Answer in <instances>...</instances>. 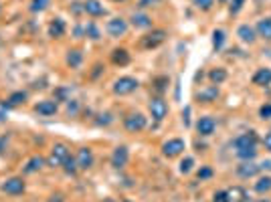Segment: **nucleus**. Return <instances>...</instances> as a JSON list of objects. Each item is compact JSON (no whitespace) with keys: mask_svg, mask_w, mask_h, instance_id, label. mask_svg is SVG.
Returning <instances> with one entry per match:
<instances>
[{"mask_svg":"<svg viewBox=\"0 0 271 202\" xmlns=\"http://www.w3.org/2000/svg\"><path fill=\"white\" fill-rule=\"evenodd\" d=\"M233 146H235V152H237V156L241 160L251 162L257 156V136H255V131L241 133L239 138H235Z\"/></svg>","mask_w":271,"mask_h":202,"instance_id":"obj_1","label":"nucleus"},{"mask_svg":"<svg viewBox=\"0 0 271 202\" xmlns=\"http://www.w3.org/2000/svg\"><path fill=\"white\" fill-rule=\"evenodd\" d=\"M166 37H168V33H166L164 29H154L152 33L148 35H144L140 39V47L142 49H156L158 44H162L166 40Z\"/></svg>","mask_w":271,"mask_h":202,"instance_id":"obj_2","label":"nucleus"},{"mask_svg":"<svg viewBox=\"0 0 271 202\" xmlns=\"http://www.w3.org/2000/svg\"><path fill=\"white\" fill-rule=\"evenodd\" d=\"M140 87V81L136 77H119L116 83H114V93L116 95H130L134 93L136 89Z\"/></svg>","mask_w":271,"mask_h":202,"instance_id":"obj_3","label":"nucleus"},{"mask_svg":"<svg viewBox=\"0 0 271 202\" xmlns=\"http://www.w3.org/2000/svg\"><path fill=\"white\" fill-rule=\"evenodd\" d=\"M69 148L65 146V144H55L53 146V150H51V156H49V166H63V162L69 158Z\"/></svg>","mask_w":271,"mask_h":202,"instance_id":"obj_4","label":"nucleus"},{"mask_svg":"<svg viewBox=\"0 0 271 202\" xmlns=\"http://www.w3.org/2000/svg\"><path fill=\"white\" fill-rule=\"evenodd\" d=\"M106 31H108L110 37L119 39V37H123V35L128 33V20H126V18H121V16H116V18H112V20L108 22Z\"/></svg>","mask_w":271,"mask_h":202,"instance_id":"obj_5","label":"nucleus"},{"mask_svg":"<svg viewBox=\"0 0 271 202\" xmlns=\"http://www.w3.org/2000/svg\"><path fill=\"white\" fill-rule=\"evenodd\" d=\"M184 148H186L184 140L172 138V140H168V142L162 144V154L166 156V158H176V156H180V154L184 152Z\"/></svg>","mask_w":271,"mask_h":202,"instance_id":"obj_6","label":"nucleus"},{"mask_svg":"<svg viewBox=\"0 0 271 202\" xmlns=\"http://www.w3.org/2000/svg\"><path fill=\"white\" fill-rule=\"evenodd\" d=\"M146 123L148 121H146V118L142 114H130V116L123 118V127H126L128 131H132V133L142 131L146 127Z\"/></svg>","mask_w":271,"mask_h":202,"instance_id":"obj_7","label":"nucleus"},{"mask_svg":"<svg viewBox=\"0 0 271 202\" xmlns=\"http://www.w3.org/2000/svg\"><path fill=\"white\" fill-rule=\"evenodd\" d=\"M2 192L10 194V196L23 194V192H25V180H23L20 176H12V178H8V180H4V184H2Z\"/></svg>","mask_w":271,"mask_h":202,"instance_id":"obj_8","label":"nucleus"},{"mask_svg":"<svg viewBox=\"0 0 271 202\" xmlns=\"http://www.w3.org/2000/svg\"><path fill=\"white\" fill-rule=\"evenodd\" d=\"M128 160H130V152L126 146H117L112 154V166L116 170H121V168H126L128 166Z\"/></svg>","mask_w":271,"mask_h":202,"instance_id":"obj_9","label":"nucleus"},{"mask_svg":"<svg viewBox=\"0 0 271 202\" xmlns=\"http://www.w3.org/2000/svg\"><path fill=\"white\" fill-rule=\"evenodd\" d=\"M150 114L156 121H162L166 116H168V103H166L162 97H154L150 101Z\"/></svg>","mask_w":271,"mask_h":202,"instance_id":"obj_10","label":"nucleus"},{"mask_svg":"<svg viewBox=\"0 0 271 202\" xmlns=\"http://www.w3.org/2000/svg\"><path fill=\"white\" fill-rule=\"evenodd\" d=\"M75 160H77V168L79 170H89L93 166V152L89 148H81L77 152V158Z\"/></svg>","mask_w":271,"mask_h":202,"instance_id":"obj_11","label":"nucleus"},{"mask_svg":"<svg viewBox=\"0 0 271 202\" xmlns=\"http://www.w3.org/2000/svg\"><path fill=\"white\" fill-rule=\"evenodd\" d=\"M215 129H217V121L213 118H208V116H204V118H200L196 121V131L200 133V136H204V138L206 136H213Z\"/></svg>","mask_w":271,"mask_h":202,"instance_id":"obj_12","label":"nucleus"},{"mask_svg":"<svg viewBox=\"0 0 271 202\" xmlns=\"http://www.w3.org/2000/svg\"><path fill=\"white\" fill-rule=\"evenodd\" d=\"M35 111H37L39 116L49 118V116H55V114H57L59 105H57V101H53V99H45V101H39V103L35 105Z\"/></svg>","mask_w":271,"mask_h":202,"instance_id":"obj_13","label":"nucleus"},{"mask_svg":"<svg viewBox=\"0 0 271 202\" xmlns=\"http://www.w3.org/2000/svg\"><path fill=\"white\" fill-rule=\"evenodd\" d=\"M217 97H219V85H208L196 93V99L200 103H213V101H217Z\"/></svg>","mask_w":271,"mask_h":202,"instance_id":"obj_14","label":"nucleus"},{"mask_svg":"<svg viewBox=\"0 0 271 202\" xmlns=\"http://www.w3.org/2000/svg\"><path fill=\"white\" fill-rule=\"evenodd\" d=\"M237 37H239L243 42H247V44H253V42L257 40V33H255V29H253V27H249V25H241V27L237 29Z\"/></svg>","mask_w":271,"mask_h":202,"instance_id":"obj_15","label":"nucleus"},{"mask_svg":"<svg viewBox=\"0 0 271 202\" xmlns=\"http://www.w3.org/2000/svg\"><path fill=\"white\" fill-rule=\"evenodd\" d=\"M47 33H49L51 39H61L65 35V20L63 18H53Z\"/></svg>","mask_w":271,"mask_h":202,"instance_id":"obj_16","label":"nucleus"},{"mask_svg":"<svg viewBox=\"0 0 271 202\" xmlns=\"http://www.w3.org/2000/svg\"><path fill=\"white\" fill-rule=\"evenodd\" d=\"M259 170H261V166H257L253 162H243L241 166H237V174L241 178H253L259 174Z\"/></svg>","mask_w":271,"mask_h":202,"instance_id":"obj_17","label":"nucleus"},{"mask_svg":"<svg viewBox=\"0 0 271 202\" xmlns=\"http://www.w3.org/2000/svg\"><path fill=\"white\" fill-rule=\"evenodd\" d=\"M83 10H85L89 16L106 14V8H103V4L99 2V0H85V2H83Z\"/></svg>","mask_w":271,"mask_h":202,"instance_id":"obj_18","label":"nucleus"},{"mask_svg":"<svg viewBox=\"0 0 271 202\" xmlns=\"http://www.w3.org/2000/svg\"><path fill=\"white\" fill-rule=\"evenodd\" d=\"M130 20H132V25L136 29H150L152 27V18L148 14H144V12H134Z\"/></svg>","mask_w":271,"mask_h":202,"instance_id":"obj_19","label":"nucleus"},{"mask_svg":"<svg viewBox=\"0 0 271 202\" xmlns=\"http://www.w3.org/2000/svg\"><path fill=\"white\" fill-rule=\"evenodd\" d=\"M112 63L114 65H119V67H126L130 63V53L126 49H114L112 51Z\"/></svg>","mask_w":271,"mask_h":202,"instance_id":"obj_20","label":"nucleus"},{"mask_svg":"<svg viewBox=\"0 0 271 202\" xmlns=\"http://www.w3.org/2000/svg\"><path fill=\"white\" fill-rule=\"evenodd\" d=\"M227 196H229V202H247V190L241 188V186H233L227 190Z\"/></svg>","mask_w":271,"mask_h":202,"instance_id":"obj_21","label":"nucleus"},{"mask_svg":"<svg viewBox=\"0 0 271 202\" xmlns=\"http://www.w3.org/2000/svg\"><path fill=\"white\" fill-rule=\"evenodd\" d=\"M43 166H45V158H40V156H33V158L25 164L23 172H25V174H35V172H39Z\"/></svg>","mask_w":271,"mask_h":202,"instance_id":"obj_22","label":"nucleus"},{"mask_svg":"<svg viewBox=\"0 0 271 202\" xmlns=\"http://www.w3.org/2000/svg\"><path fill=\"white\" fill-rule=\"evenodd\" d=\"M257 35H259L261 39H265V40H271V16L261 18V20L257 22Z\"/></svg>","mask_w":271,"mask_h":202,"instance_id":"obj_23","label":"nucleus"},{"mask_svg":"<svg viewBox=\"0 0 271 202\" xmlns=\"http://www.w3.org/2000/svg\"><path fill=\"white\" fill-rule=\"evenodd\" d=\"M271 83V69H257V73L253 75V85H259V87H265Z\"/></svg>","mask_w":271,"mask_h":202,"instance_id":"obj_24","label":"nucleus"},{"mask_svg":"<svg viewBox=\"0 0 271 202\" xmlns=\"http://www.w3.org/2000/svg\"><path fill=\"white\" fill-rule=\"evenodd\" d=\"M81 63H83L81 51L79 49H69V53H67V65L71 67V69H77V67H81Z\"/></svg>","mask_w":271,"mask_h":202,"instance_id":"obj_25","label":"nucleus"},{"mask_svg":"<svg viewBox=\"0 0 271 202\" xmlns=\"http://www.w3.org/2000/svg\"><path fill=\"white\" fill-rule=\"evenodd\" d=\"M27 91H14L6 101H4V107H16V105H20V103H25L27 101Z\"/></svg>","mask_w":271,"mask_h":202,"instance_id":"obj_26","label":"nucleus"},{"mask_svg":"<svg viewBox=\"0 0 271 202\" xmlns=\"http://www.w3.org/2000/svg\"><path fill=\"white\" fill-rule=\"evenodd\" d=\"M208 79H211L213 85H221L223 81H227V71L223 69V67H217V69H213L211 73H208Z\"/></svg>","mask_w":271,"mask_h":202,"instance_id":"obj_27","label":"nucleus"},{"mask_svg":"<svg viewBox=\"0 0 271 202\" xmlns=\"http://www.w3.org/2000/svg\"><path fill=\"white\" fill-rule=\"evenodd\" d=\"M269 190H271V176H263V178H259V180L255 182V192L265 194Z\"/></svg>","mask_w":271,"mask_h":202,"instance_id":"obj_28","label":"nucleus"},{"mask_svg":"<svg viewBox=\"0 0 271 202\" xmlns=\"http://www.w3.org/2000/svg\"><path fill=\"white\" fill-rule=\"evenodd\" d=\"M49 2L51 0H31L29 8H31V12H43V10H47Z\"/></svg>","mask_w":271,"mask_h":202,"instance_id":"obj_29","label":"nucleus"},{"mask_svg":"<svg viewBox=\"0 0 271 202\" xmlns=\"http://www.w3.org/2000/svg\"><path fill=\"white\" fill-rule=\"evenodd\" d=\"M223 44H225V31H221V29L213 31V47L219 51Z\"/></svg>","mask_w":271,"mask_h":202,"instance_id":"obj_30","label":"nucleus"},{"mask_svg":"<svg viewBox=\"0 0 271 202\" xmlns=\"http://www.w3.org/2000/svg\"><path fill=\"white\" fill-rule=\"evenodd\" d=\"M193 166H194V160L191 158V156H189V158H184L182 162H180V174H189L191 170H193Z\"/></svg>","mask_w":271,"mask_h":202,"instance_id":"obj_31","label":"nucleus"},{"mask_svg":"<svg viewBox=\"0 0 271 202\" xmlns=\"http://www.w3.org/2000/svg\"><path fill=\"white\" fill-rule=\"evenodd\" d=\"M63 170H65L67 174H75V172H77V160L69 156V158L63 162Z\"/></svg>","mask_w":271,"mask_h":202,"instance_id":"obj_32","label":"nucleus"},{"mask_svg":"<svg viewBox=\"0 0 271 202\" xmlns=\"http://www.w3.org/2000/svg\"><path fill=\"white\" fill-rule=\"evenodd\" d=\"M193 4L198 8V10H211L215 0H193Z\"/></svg>","mask_w":271,"mask_h":202,"instance_id":"obj_33","label":"nucleus"},{"mask_svg":"<svg viewBox=\"0 0 271 202\" xmlns=\"http://www.w3.org/2000/svg\"><path fill=\"white\" fill-rule=\"evenodd\" d=\"M85 35H87L89 39H93V40H97V39H99V31H97V27L93 25V22H89V25L85 27Z\"/></svg>","mask_w":271,"mask_h":202,"instance_id":"obj_34","label":"nucleus"},{"mask_svg":"<svg viewBox=\"0 0 271 202\" xmlns=\"http://www.w3.org/2000/svg\"><path fill=\"white\" fill-rule=\"evenodd\" d=\"M259 118L261 120H271V103H265L259 107Z\"/></svg>","mask_w":271,"mask_h":202,"instance_id":"obj_35","label":"nucleus"},{"mask_svg":"<svg viewBox=\"0 0 271 202\" xmlns=\"http://www.w3.org/2000/svg\"><path fill=\"white\" fill-rule=\"evenodd\" d=\"M198 180H206V178H213V168H208V166H202L198 170Z\"/></svg>","mask_w":271,"mask_h":202,"instance_id":"obj_36","label":"nucleus"},{"mask_svg":"<svg viewBox=\"0 0 271 202\" xmlns=\"http://www.w3.org/2000/svg\"><path fill=\"white\" fill-rule=\"evenodd\" d=\"M243 2H245V0H231V6H229L231 14H237V12L243 8Z\"/></svg>","mask_w":271,"mask_h":202,"instance_id":"obj_37","label":"nucleus"},{"mask_svg":"<svg viewBox=\"0 0 271 202\" xmlns=\"http://www.w3.org/2000/svg\"><path fill=\"white\" fill-rule=\"evenodd\" d=\"M213 202H229L227 190H219V192H215V196H213Z\"/></svg>","mask_w":271,"mask_h":202,"instance_id":"obj_38","label":"nucleus"},{"mask_svg":"<svg viewBox=\"0 0 271 202\" xmlns=\"http://www.w3.org/2000/svg\"><path fill=\"white\" fill-rule=\"evenodd\" d=\"M112 121H114L112 114H101V116H99V120H97V123H99V125H110Z\"/></svg>","mask_w":271,"mask_h":202,"instance_id":"obj_39","label":"nucleus"},{"mask_svg":"<svg viewBox=\"0 0 271 202\" xmlns=\"http://www.w3.org/2000/svg\"><path fill=\"white\" fill-rule=\"evenodd\" d=\"M182 121H184L186 127L191 125V107H184V109H182Z\"/></svg>","mask_w":271,"mask_h":202,"instance_id":"obj_40","label":"nucleus"},{"mask_svg":"<svg viewBox=\"0 0 271 202\" xmlns=\"http://www.w3.org/2000/svg\"><path fill=\"white\" fill-rule=\"evenodd\" d=\"M160 0H140V6L142 8H146V6H154V4H158Z\"/></svg>","mask_w":271,"mask_h":202,"instance_id":"obj_41","label":"nucleus"},{"mask_svg":"<svg viewBox=\"0 0 271 202\" xmlns=\"http://www.w3.org/2000/svg\"><path fill=\"white\" fill-rule=\"evenodd\" d=\"M263 144H265V148L271 152V129L265 133V138H263Z\"/></svg>","mask_w":271,"mask_h":202,"instance_id":"obj_42","label":"nucleus"},{"mask_svg":"<svg viewBox=\"0 0 271 202\" xmlns=\"http://www.w3.org/2000/svg\"><path fill=\"white\" fill-rule=\"evenodd\" d=\"M47 202H63V196H61V194H53Z\"/></svg>","mask_w":271,"mask_h":202,"instance_id":"obj_43","label":"nucleus"},{"mask_svg":"<svg viewBox=\"0 0 271 202\" xmlns=\"http://www.w3.org/2000/svg\"><path fill=\"white\" fill-rule=\"evenodd\" d=\"M93 69H95V71H93V73H91V77H93V79H95V77H97V75H99V73H101V71H103V69H101V65H95V67H93Z\"/></svg>","mask_w":271,"mask_h":202,"instance_id":"obj_44","label":"nucleus"},{"mask_svg":"<svg viewBox=\"0 0 271 202\" xmlns=\"http://www.w3.org/2000/svg\"><path fill=\"white\" fill-rule=\"evenodd\" d=\"M166 81H168V79H158V81H156V89H158V91H162V89H164L162 83H166Z\"/></svg>","mask_w":271,"mask_h":202,"instance_id":"obj_45","label":"nucleus"},{"mask_svg":"<svg viewBox=\"0 0 271 202\" xmlns=\"http://www.w3.org/2000/svg\"><path fill=\"white\" fill-rule=\"evenodd\" d=\"M103 202H117V200H116V198H106Z\"/></svg>","mask_w":271,"mask_h":202,"instance_id":"obj_46","label":"nucleus"},{"mask_svg":"<svg viewBox=\"0 0 271 202\" xmlns=\"http://www.w3.org/2000/svg\"><path fill=\"white\" fill-rule=\"evenodd\" d=\"M114 2H126V0H114Z\"/></svg>","mask_w":271,"mask_h":202,"instance_id":"obj_47","label":"nucleus"}]
</instances>
